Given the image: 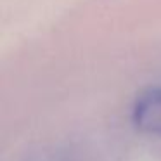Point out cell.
I'll return each mask as SVG.
<instances>
[{
    "label": "cell",
    "mask_w": 161,
    "mask_h": 161,
    "mask_svg": "<svg viewBox=\"0 0 161 161\" xmlns=\"http://www.w3.org/2000/svg\"><path fill=\"white\" fill-rule=\"evenodd\" d=\"M132 119L142 133L161 137V87L147 88L137 97Z\"/></svg>",
    "instance_id": "obj_1"
}]
</instances>
